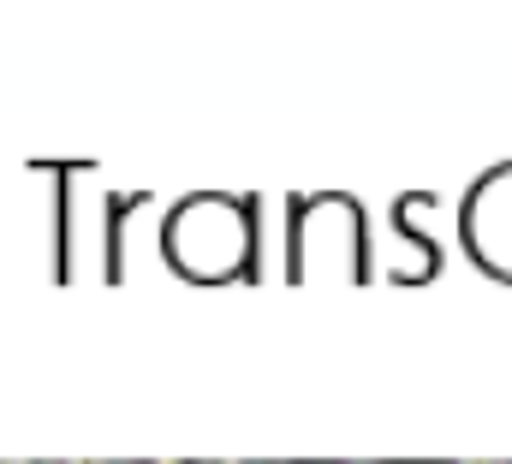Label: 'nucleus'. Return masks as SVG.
<instances>
[{
    "label": "nucleus",
    "mask_w": 512,
    "mask_h": 464,
    "mask_svg": "<svg viewBox=\"0 0 512 464\" xmlns=\"http://www.w3.org/2000/svg\"><path fill=\"white\" fill-rule=\"evenodd\" d=\"M96 464H102V459H96Z\"/></svg>",
    "instance_id": "obj_4"
},
{
    "label": "nucleus",
    "mask_w": 512,
    "mask_h": 464,
    "mask_svg": "<svg viewBox=\"0 0 512 464\" xmlns=\"http://www.w3.org/2000/svg\"><path fill=\"white\" fill-rule=\"evenodd\" d=\"M459 464H512V459H459Z\"/></svg>",
    "instance_id": "obj_2"
},
{
    "label": "nucleus",
    "mask_w": 512,
    "mask_h": 464,
    "mask_svg": "<svg viewBox=\"0 0 512 464\" xmlns=\"http://www.w3.org/2000/svg\"><path fill=\"white\" fill-rule=\"evenodd\" d=\"M0 464H36V459H0Z\"/></svg>",
    "instance_id": "obj_3"
},
{
    "label": "nucleus",
    "mask_w": 512,
    "mask_h": 464,
    "mask_svg": "<svg viewBox=\"0 0 512 464\" xmlns=\"http://www.w3.org/2000/svg\"><path fill=\"white\" fill-rule=\"evenodd\" d=\"M155 464H209V459H155Z\"/></svg>",
    "instance_id": "obj_1"
}]
</instances>
